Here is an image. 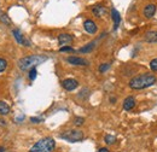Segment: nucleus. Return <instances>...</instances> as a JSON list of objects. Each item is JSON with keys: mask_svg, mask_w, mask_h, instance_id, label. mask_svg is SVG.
<instances>
[{"mask_svg": "<svg viewBox=\"0 0 157 152\" xmlns=\"http://www.w3.org/2000/svg\"><path fill=\"white\" fill-rule=\"evenodd\" d=\"M157 81L156 76L152 74H141L133 77L129 81V87L133 89H144L152 85H155Z\"/></svg>", "mask_w": 157, "mask_h": 152, "instance_id": "f257e3e1", "label": "nucleus"}, {"mask_svg": "<svg viewBox=\"0 0 157 152\" xmlns=\"http://www.w3.org/2000/svg\"><path fill=\"white\" fill-rule=\"evenodd\" d=\"M47 57L46 56H41V55H32V56H28V57L21 58L18 60V68L21 70H28V69H32V68H35L36 65H39L41 63L46 62Z\"/></svg>", "mask_w": 157, "mask_h": 152, "instance_id": "f03ea898", "label": "nucleus"}, {"mask_svg": "<svg viewBox=\"0 0 157 152\" xmlns=\"http://www.w3.org/2000/svg\"><path fill=\"white\" fill-rule=\"evenodd\" d=\"M55 147H56V141L52 138L47 136V138H44V139L39 140L29 150V152H52L55 150Z\"/></svg>", "mask_w": 157, "mask_h": 152, "instance_id": "7ed1b4c3", "label": "nucleus"}, {"mask_svg": "<svg viewBox=\"0 0 157 152\" xmlns=\"http://www.w3.org/2000/svg\"><path fill=\"white\" fill-rule=\"evenodd\" d=\"M60 138L69 141V142H78L83 139V133L81 131H68V132H64L63 134H60Z\"/></svg>", "mask_w": 157, "mask_h": 152, "instance_id": "20e7f679", "label": "nucleus"}, {"mask_svg": "<svg viewBox=\"0 0 157 152\" xmlns=\"http://www.w3.org/2000/svg\"><path fill=\"white\" fill-rule=\"evenodd\" d=\"M78 82L76 80H74V78H65L63 82H62V87L65 89V91H69V92H71V91H74L75 88H78Z\"/></svg>", "mask_w": 157, "mask_h": 152, "instance_id": "39448f33", "label": "nucleus"}, {"mask_svg": "<svg viewBox=\"0 0 157 152\" xmlns=\"http://www.w3.org/2000/svg\"><path fill=\"white\" fill-rule=\"evenodd\" d=\"M83 28H85V30H86L88 34H96L97 30H98L97 24H96L93 21H91V19L85 21V23H83Z\"/></svg>", "mask_w": 157, "mask_h": 152, "instance_id": "423d86ee", "label": "nucleus"}, {"mask_svg": "<svg viewBox=\"0 0 157 152\" xmlns=\"http://www.w3.org/2000/svg\"><path fill=\"white\" fill-rule=\"evenodd\" d=\"M67 62L70 63L71 65H78V66H85V65H88V62L83 58L80 57H68L67 58Z\"/></svg>", "mask_w": 157, "mask_h": 152, "instance_id": "0eeeda50", "label": "nucleus"}, {"mask_svg": "<svg viewBox=\"0 0 157 152\" xmlns=\"http://www.w3.org/2000/svg\"><path fill=\"white\" fill-rule=\"evenodd\" d=\"M156 13V5L155 4H149L144 9V16L146 18H152L154 15Z\"/></svg>", "mask_w": 157, "mask_h": 152, "instance_id": "6e6552de", "label": "nucleus"}, {"mask_svg": "<svg viewBox=\"0 0 157 152\" xmlns=\"http://www.w3.org/2000/svg\"><path fill=\"white\" fill-rule=\"evenodd\" d=\"M12 34H13V36L16 39V41L20 44V45H23V46H29V41H27L24 36L21 34V32L18 29H13L12 30Z\"/></svg>", "mask_w": 157, "mask_h": 152, "instance_id": "1a4fd4ad", "label": "nucleus"}, {"mask_svg": "<svg viewBox=\"0 0 157 152\" xmlns=\"http://www.w3.org/2000/svg\"><path fill=\"white\" fill-rule=\"evenodd\" d=\"M134 106H136V99H134L133 97H127V98L123 100V109H124V110L129 111V110H132Z\"/></svg>", "mask_w": 157, "mask_h": 152, "instance_id": "9d476101", "label": "nucleus"}, {"mask_svg": "<svg viewBox=\"0 0 157 152\" xmlns=\"http://www.w3.org/2000/svg\"><path fill=\"white\" fill-rule=\"evenodd\" d=\"M111 17H113V21H114V29L116 30L118 28V25H120V23H121V16H120V13H118V11L116 9L111 10Z\"/></svg>", "mask_w": 157, "mask_h": 152, "instance_id": "9b49d317", "label": "nucleus"}, {"mask_svg": "<svg viewBox=\"0 0 157 152\" xmlns=\"http://www.w3.org/2000/svg\"><path fill=\"white\" fill-rule=\"evenodd\" d=\"M145 40L150 44H156L157 42V30H149L145 34Z\"/></svg>", "mask_w": 157, "mask_h": 152, "instance_id": "f8f14e48", "label": "nucleus"}, {"mask_svg": "<svg viewBox=\"0 0 157 152\" xmlns=\"http://www.w3.org/2000/svg\"><path fill=\"white\" fill-rule=\"evenodd\" d=\"M71 41H73V36L69 35V34H60V35H58V42L60 46L70 44Z\"/></svg>", "mask_w": 157, "mask_h": 152, "instance_id": "ddd939ff", "label": "nucleus"}, {"mask_svg": "<svg viewBox=\"0 0 157 152\" xmlns=\"http://www.w3.org/2000/svg\"><path fill=\"white\" fill-rule=\"evenodd\" d=\"M92 12H93L97 17H101V16L106 12V10H105V7H104V6H101V5H97V6H94V7L92 9Z\"/></svg>", "mask_w": 157, "mask_h": 152, "instance_id": "4468645a", "label": "nucleus"}, {"mask_svg": "<svg viewBox=\"0 0 157 152\" xmlns=\"http://www.w3.org/2000/svg\"><path fill=\"white\" fill-rule=\"evenodd\" d=\"M96 47V42L93 41V42H90V44H87L85 47H82V48H80L78 51L81 52V53H90L93 48Z\"/></svg>", "mask_w": 157, "mask_h": 152, "instance_id": "2eb2a0df", "label": "nucleus"}, {"mask_svg": "<svg viewBox=\"0 0 157 152\" xmlns=\"http://www.w3.org/2000/svg\"><path fill=\"white\" fill-rule=\"evenodd\" d=\"M10 112V106L5 103V101H1L0 100V115L1 116H5Z\"/></svg>", "mask_w": 157, "mask_h": 152, "instance_id": "dca6fc26", "label": "nucleus"}, {"mask_svg": "<svg viewBox=\"0 0 157 152\" xmlns=\"http://www.w3.org/2000/svg\"><path fill=\"white\" fill-rule=\"evenodd\" d=\"M115 141H116V138H115L114 135H110V134H108V135H105V142H106L108 145H111V144H115Z\"/></svg>", "mask_w": 157, "mask_h": 152, "instance_id": "f3484780", "label": "nucleus"}, {"mask_svg": "<svg viewBox=\"0 0 157 152\" xmlns=\"http://www.w3.org/2000/svg\"><path fill=\"white\" fill-rule=\"evenodd\" d=\"M38 75V71H36V68H32L30 71H29V78L30 80H35Z\"/></svg>", "mask_w": 157, "mask_h": 152, "instance_id": "a211bd4d", "label": "nucleus"}, {"mask_svg": "<svg viewBox=\"0 0 157 152\" xmlns=\"http://www.w3.org/2000/svg\"><path fill=\"white\" fill-rule=\"evenodd\" d=\"M7 68V62L2 58H0V73H2L5 69Z\"/></svg>", "mask_w": 157, "mask_h": 152, "instance_id": "6ab92c4d", "label": "nucleus"}, {"mask_svg": "<svg viewBox=\"0 0 157 152\" xmlns=\"http://www.w3.org/2000/svg\"><path fill=\"white\" fill-rule=\"evenodd\" d=\"M83 122H85V118H82V117H75V120H74V124L75 126H82L83 124Z\"/></svg>", "mask_w": 157, "mask_h": 152, "instance_id": "aec40b11", "label": "nucleus"}, {"mask_svg": "<svg viewBox=\"0 0 157 152\" xmlns=\"http://www.w3.org/2000/svg\"><path fill=\"white\" fill-rule=\"evenodd\" d=\"M150 69H151L152 71H157V58L152 59V60L150 62Z\"/></svg>", "mask_w": 157, "mask_h": 152, "instance_id": "412c9836", "label": "nucleus"}, {"mask_svg": "<svg viewBox=\"0 0 157 152\" xmlns=\"http://www.w3.org/2000/svg\"><path fill=\"white\" fill-rule=\"evenodd\" d=\"M59 52H74V48L70 46H65V47H60Z\"/></svg>", "mask_w": 157, "mask_h": 152, "instance_id": "4be33fe9", "label": "nucleus"}, {"mask_svg": "<svg viewBox=\"0 0 157 152\" xmlns=\"http://www.w3.org/2000/svg\"><path fill=\"white\" fill-rule=\"evenodd\" d=\"M109 68H110V65H109V64H106V63H105V64H101V65L99 66V71H100V73H105Z\"/></svg>", "mask_w": 157, "mask_h": 152, "instance_id": "5701e85b", "label": "nucleus"}, {"mask_svg": "<svg viewBox=\"0 0 157 152\" xmlns=\"http://www.w3.org/2000/svg\"><path fill=\"white\" fill-rule=\"evenodd\" d=\"M44 120L41 118V117H32L30 118V122H33V123H40V122H42Z\"/></svg>", "mask_w": 157, "mask_h": 152, "instance_id": "b1692460", "label": "nucleus"}, {"mask_svg": "<svg viewBox=\"0 0 157 152\" xmlns=\"http://www.w3.org/2000/svg\"><path fill=\"white\" fill-rule=\"evenodd\" d=\"M0 19H1V22H5L6 24H10V19L7 18V16H6V15H2V16L0 17Z\"/></svg>", "mask_w": 157, "mask_h": 152, "instance_id": "393cba45", "label": "nucleus"}, {"mask_svg": "<svg viewBox=\"0 0 157 152\" xmlns=\"http://www.w3.org/2000/svg\"><path fill=\"white\" fill-rule=\"evenodd\" d=\"M98 152H110V151H109V150H108L106 147H101V149H100V150H99Z\"/></svg>", "mask_w": 157, "mask_h": 152, "instance_id": "a878e982", "label": "nucleus"}, {"mask_svg": "<svg viewBox=\"0 0 157 152\" xmlns=\"http://www.w3.org/2000/svg\"><path fill=\"white\" fill-rule=\"evenodd\" d=\"M5 124H6V122L2 121V120H0V126H5Z\"/></svg>", "mask_w": 157, "mask_h": 152, "instance_id": "bb28decb", "label": "nucleus"}, {"mask_svg": "<svg viewBox=\"0 0 157 152\" xmlns=\"http://www.w3.org/2000/svg\"><path fill=\"white\" fill-rule=\"evenodd\" d=\"M110 101H111V103H115V101H116V99H115V98H111V99H110Z\"/></svg>", "mask_w": 157, "mask_h": 152, "instance_id": "cd10ccee", "label": "nucleus"}, {"mask_svg": "<svg viewBox=\"0 0 157 152\" xmlns=\"http://www.w3.org/2000/svg\"><path fill=\"white\" fill-rule=\"evenodd\" d=\"M0 152H4V147H0Z\"/></svg>", "mask_w": 157, "mask_h": 152, "instance_id": "c85d7f7f", "label": "nucleus"}]
</instances>
